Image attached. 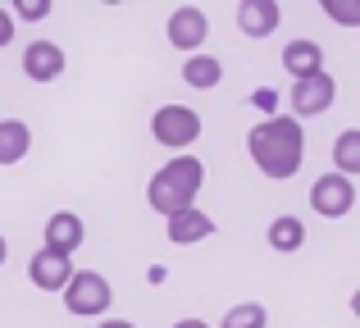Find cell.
<instances>
[{"instance_id":"obj_1","label":"cell","mask_w":360,"mask_h":328,"mask_svg":"<svg viewBox=\"0 0 360 328\" xmlns=\"http://www.w3.org/2000/svg\"><path fill=\"white\" fill-rule=\"evenodd\" d=\"M246 151H251L255 169L264 178H292L306 160V133H301V119L274 114L264 124H255L246 133Z\"/></svg>"},{"instance_id":"obj_2","label":"cell","mask_w":360,"mask_h":328,"mask_svg":"<svg viewBox=\"0 0 360 328\" xmlns=\"http://www.w3.org/2000/svg\"><path fill=\"white\" fill-rule=\"evenodd\" d=\"M201 187H205V164L196 160V155H174V160L150 178L146 201H150V210H160L169 219V214L187 210V205L196 201V192H201Z\"/></svg>"},{"instance_id":"obj_3","label":"cell","mask_w":360,"mask_h":328,"mask_svg":"<svg viewBox=\"0 0 360 328\" xmlns=\"http://www.w3.org/2000/svg\"><path fill=\"white\" fill-rule=\"evenodd\" d=\"M110 301H115V292H110L105 274H96V269H78V274L64 283V306H69V315H78V320L105 315Z\"/></svg>"},{"instance_id":"obj_4","label":"cell","mask_w":360,"mask_h":328,"mask_svg":"<svg viewBox=\"0 0 360 328\" xmlns=\"http://www.w3.org/2000/svg\"><path fill=\"white\" fill-rule=\"evenodd\" d=\"M150 137H155L160 146H192L196 137H201V114L187 105H160L155 119H150Z\"/></svg>"},{"instance_id":"obj_5","label":"cell","mask_w":360,"mask_h":328,"mask_svg":"<svg viewBox=\"0 0 360 328\" xmlns=\"http://www.w3.org/2000/svg\"><path fill=\"white\" fill-rule=\"evenodd\" d=\"M352 205H356V183L342 173H319V183L310 187V210L324 219H342V214H352Z\"/></svg>"},{"instance_id":"obj_6","label":"cell","mask_w":360,"mask_h":328,"mask_svg":"<svg viewBox=\"0 0 360 328\" xmlns=\"http://www.w3.org/2000/svg\"><path fill=\"white\" fill-rule=\"evenodd\" d=\"M205 37H210V18H205V9L178 5L174 14H169V41H174L178 51H201Z\"/></svg>"},{"instance_id":"obj_7","label":"cell","mask_w":360,"mask_h":328,"mask_svg":"<svg viewBox=\"0 0 360 328\" xmlns=\"http://www.w3.org/2000/svg\"><path fill=\"white\" fill-rule=\"evenodd\" d=\"M333 96H338V82L328 78V73H315V78H301L297 87H292V110L297 114H324L328 105H333Z\"/></svg>"},{"instance_id":"obj_8","label":"cell","mask_w":360,"mask_h":328,"mask_svg":"<svg viewBox=\"0 0 360 328\" xmlns=\"http://www.w3.org/2000/svg\"><path fill=\"white\" fill-rule=\"evenodd\" d=\"M27 278H32L41 292H64V283L73 278V260L69 256H55V251H37L32 260H27Z\"/></svg>"},{"instance_id":"obj_9","label":"cell","mask_w":360,"mask_h":328,"mask_svg":"<svg viewBox=\"0 0 360 328\" xmlns=\"http://www.w3.org/2000/svg\"><path fill=\"white\" fill-rule=\"evenodd\" d=\"M82 237H87V228H82V219L73 210H60L46 219V251H55V256H69L82 247Z\"/></svg>"},{"instance_id":"obj_10","label":"cell","mask_w":360,"mask_h":328,"mask_svg":"<svg viewBox=\"0 0 360 328\" xmlns=\"http://www.w3.org/2000/svg\"><path fill=\"white\" fill-rule=\"evenodd\" d=\"M169 242L174 247H192V242H205L214 232V219L205 210H196V205H187V210H178V214H169Z\"/></svg>"},{"instance_id":"obj_11","label":"cell","mask_w":360,"mask_h":328,"mask_svg":"<svg viewBox=\"0 0 360 328\" xmlns=\"http://www.w3.org/2000/svg\"><path fill=\"white\" fill-rule=\"evenodd\" d=\"M23 73L32 82H55L64 73V51L55 41H32L23 51Z\"/></svg>"},{"instance_id":"obj_12","label":"cell","mask_w":360,"mask_h":328,"mask_svg":"<svg viewBox=\"0 0 360 328\" xmlns=\"http://www.w3.org/2000/svg\"><path fill=\"white\" fill-rule=\"evenodd\" d=\"M238 27L251 37V41L269 37L274 27H278V5H274V0H242L238 5Z\"/></svg>"},{"instance_id":"obj_13","label":"cell","mask_w":360,"mask_h":328,"mask_svg":"<svg viewBox=\"0 0 360 328\" xmlns=\"http://www.w3.org/2000/svg\"><path fill=\"white\" fill-rule=\"evenodd\" d=\"M283 69L292 73V78H315V73H324V55H319L315 41H288V51H283Z\"/></svg>"},{"instance_id":"obj_14","label":"cell","mask_w":360,"mask_h":328,"mask_svg":"<svg viewBox=\"0 0 360 328\" xmlns=\"http://www.w3.org/2000/svg\"><path fill=\"white\" fill-rule=\"evenodd\" d=\"M32 146V133H27L23 119H5L0 124V164H18Z\"/></svg>"},{"instance_id":"obj_15","label":"cell","mask_w":360,"mask_h":328,"mask_svg":"<svg viewBox=\"0 0 360 328\" xmlns=\"http://www.w3.org/2000/svg\"><path fill=\"white\" fill-rule=\"evenodd\" d=\"M219 78H224V64L214 60V55H192V60L183 64V82H187V87H196V91L219 87Z\"/></svg>"},{"instance_id":"obj_16","label":"cell","mask_w":360,"mask_h":328,"mask_svg":"<svg viewBox=\"0 0 360 328\" xmlns=\"http://www.w3.org/2000/svg\"><path fill=\"white\" fill-rule=\"evenodd\" d=\"M306 242V223L297 219V214H278V219L269 223V247L283 251V256H292V251Z\"/></svg>"},{"instance_id":"obj_17","label":"cell","mask_w":360,"mask_h":328,"mask_svg":"<svg viewBox=\"0 0 360 328\" xmlns=\"http://www.w3.org/2000/svg\"><path fill=\"white\" fill-rule=\"evenodd\" d=\"M333 160H338V173H342V178L360 173V133H356V128H347V133L338 137V146H333Z\"/></svg>"},{"instance_id":"obj_18","label":"cell","mask_w":360,"mask_h":328,"mask_svg":"<svg viewBox=\"0 0 360 328\" xmlns=\"http://www.w3.org/2000/svg\"><path fill=\"white\" fill-rule=\"evenodd\" d=\"M264 324H269V315H264L260 301H242L219 320V328H264Z\"/></svg>"},{"instance_id":"obj_19","label":"cell","mask_w":360,"mask_h":328,"mask_svg":"<svg viewBox=\"0 0 360 328\" xmlns=\"http://www.w3.org/2000/svg\"><path fill=\"white\" fill-rule=\"evenodd\" d=\"M14 14L18 18H46V14H51V5H46V0H37V5H32V0H18Z\"/></svg>"},{"instance_id":"obj_20","label":"cell","mask_w":360,"mask_h":328,"mask_svg":"<svg viewBox=\"0 0 360 328\" xmlns=\"http://www.w3.org/2000/svg\"><path fill=\"white\" fill-rule=\"evenodd\" d=\"M9 41H14V14L0 9V46H9Z\"/></svg>"},{"instance_id":"obj_21","label":"cell","mask_w":360,"mask_h":328,"mask_svg":"<svg viewBox=\"0 0 360 328\" xmlns=\"http://www.w3.org/2000/svg\"><path fill=\"white\" fill-rule=\"evenodd\" d=\"M174 328H210V324H205V320H178Z\"/></svg>"},{"instance_id":"obj_22","label":"cell","mask_w":360,"mask_h":328,"mask_svg":"<svg viewBox=\"0 0 360 328\" xmlns=\"http://www.w3.org/2000/svg\"><path fill=\"white\" fill-rule=\"evenodd\" d=\"M101 328H132V324H128V320H105Z\"/></svg>"},{"instance_id":"obj_23","label":"cell","mask_w":360,"mask_h":328,"mask_svg":"<svg viewBox=\"0 0 360 328\" xmlns=\"http://www.w3.org/2000/svg\"><path fill=\"white\" fill-rule=\"evenodd\" d=\"M5 251H9V247H5V237H0V265H5Z\"/></svg>"}]
</instances>
